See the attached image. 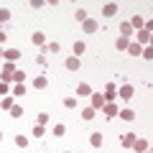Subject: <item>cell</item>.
I'll return each instance as SVG.
<instances>
[{
	"instance_id": "6da1fadb",
	"label": "cell",
	"mask_w": 153,
	"mask_h": 153,
	"mask_svg": "<svg viewBox=\"0 0 153 153\" xmlns=\"http://www.w3.org/2000/svg\"><path fill=\"white\" fill-rule=\"evenodd\" d=\"M16 64H13V61H5V66H3V76H0V79H3V82L5 84H10V79L13 76H16Z\"/></svg>"
},
{
	"instance_id": "7a4b0ae2",
	"label": "cell",
	"mask_w": 153,
	"mask_h": 153,
	"mask_svg": "<svg viewBox=\"0 0 153 153\" xmlns=\"http://www.w3.org/2000/svg\"><path fill=\"white\" fill-rule=\"evenodd\" d=\"M102 112L107 115V120H112V117H117V115H120V110H117V105H115V102H107V105L102 107Z\"/></svg>"
},
{
	"instance_id": "3957f363",
	"label": "cell",
	"mask_w": 153,
	"mask_h": 153,
	"mask_svg": "<svg viewBox=\"0 0 153 153\" xmlns=\"http://www.w3.org/2000/svg\"><path fill=\"white\" fill-rule=\"evenodd\" d=\"M117 94H120V89L115 87L112 82H110L107 87H105V100H107V102H115V97H117Z\"/></svg>"
},
{
	"instance_id": "277c9868",
	"label": "cell",
	"mask_w": 153,
	"mask_h": 153,
	"mask_svg": "<svg viewBox=\"0 0 153 153\" xmlns=\"http://www.w3.org/2000/svg\"><path fill=\"white\" fill-rule=\"evenodd\" d=\"M135 140H138V138H135V133H123V135H120L123 148H133V146H135Z\"/></svg>"
},
{
	"instance_id": "5b68a950",
	"label": "cell",
	"mask_w": 153,
	"mask_h": 153,
	"mask_svg": "<svg viewBox=\"0 0 153 153\" xmlns=\"http://www.w3.org/2000/svg\"><path fill=\"white\" fill-rule=\"evenodd\" d=\"M105 105H107L105 94H100V92H92V107H94V110H102Z\"/></svg>"
},
{
	"instance_id": "8992f818",
	"label": "cell",
	"mask_w": 153,
	"mask_h": 153,
	"mask_svg": "<svg viewBox=\"0 0 153 153\" xmlns=\"http://www.w3.org/2000/svg\"><path fill=\"white\" fill-rule=\"evenodd\" d=\"M76 94H79V97H92V87H89L87 82H79L76 84Z\"/></svg>"
},
{
	"instance_id": "52a82bcc",
	"label": "cell",
	"mask_w": 153,
	"mask_h": 153,
	"mask_svg": "<svg viewBox=\"0 0 153 153\" xmlns=\"http://www.w3.org/2000/svg\"><path fill=\"white\" fill-rule=\"evenodd\" d=\"M84 51H87V44H84V41H74V46H71V54H74L76 59H79V56H82Z\"/></svg>"
},
{
	"instance_id": "ba28073f",
	"label": "cell",
	"mask_w": 153,
	"mask_h": 153,
	"mask_svg": "<svg viewBox=\"0 0 153 153\" xmlns=\"http://www.w3.org/2000/svg\"><path fill=\"white\" fill-rule=\"evenodd\" d=\"M102 143H105L102 133H89V146H92V148H100Z\"/></svg>"
},
{
	"instance_id": "9c48e42d",
	"label": "cell",
	"mask_w": 153,
	"mask_h": 153,
	"mask_svg": "<svg viewBox=\"0 0 153 153\" xmlns=\"http://www.w3.org/2000/svg\"><path fill=\"white\" fill-rule=\"evenodd\" d=\"M115 13H117V3H105V8H102V16H105V18H112Z\"/></svg>"
},
{
	"instance_id": "30bf717a",
	"label": "cell",
	"mask_w": 153,
	"mask_h": 153,
	"mask_svg": "<svg viewBox=\"0 0 153 153\" xmlns=\"http://www.w3.org/2000/svg\"><path fill=\"white\" fill-rule=\"evenodd\" d=\"M82 31L84 33H94L97 31V21H94V18H87V21L82 23Z\"/></svg>"
},
{
	"instance_id": "8fae6325",
	"label": "cell",
	"mask_w": 153,
	"mask_h": 153,
	"mask_svg": "<svg viewBox=\"0 0 153 153\" xmlns=\"http://www.w3.org/2000/svg\"><path fill=\"white\" fill-rule=\"evenodd\" d=\"M49 87V79H46L44 74H38L36 79H33V89H46Z\"/></svg>"
},
{
	"instance_id": "7c38bea8",
	"label": "cell",
	"mask_w": 153,
	"mask_h": 153,
	"mask_svg": "<svg viewBox=\"0 0 153 153\" xmlns=\"http://www.w3.org/2000/svg\"><path fill=\"white\" fill-rule=\"evenodd\" d=\"M133 151H135V153H146L148 151V140H146V138H138L135 146H133Z\"/></svg>"
},
{
	"instance_id": "4fadbf2b",
	"label": "cell",
	"mask_w": 153,
	"mask_h": 153,
	"mask_svg": "<svg viewBox=\"0 0 153 153\" xmlns=\"http://www.w3.org/2000/svg\"><path fill=\"white\" fill-rule=\"evenodd\" d=\"M31 41H33V44H36V46H41V49H44V46H46V36H44V33H41V31H36V33H33V36H31Z\"/></svg>"
},
{
	"instance_id": "5bb4252c",
	"label": "cell",
	"mask_w": 153,
	"mask_h": 153,
	"mask_svg": "<svg viewBox=\"0 0 153 153\" xmlns=\"http://www.w3.org/2000/svg\"><path fill=\"white\" fill-rule=\"evenodd\" d=\"M133 92H135V89H133V84H123V87H120V97H123V100H130Z\"/></svg>"
},
{
	"instance_id": "9a60e30c",
	"label": "cell",
	"mask_w": 153,
	"mask_h": 153,
	"mask_svg": "<svg viewBox=\"0 0 153 153\" xmlns=\"http://www.w3.org/2000/svg\"><path fill=\"white\" fill-rule=\"evenodd\" d=\"M120 36H123V38H130V36H133V26H130L128 21L120 23Z\"/></svg>"
},
{
	"instance_id": "2e32d148",
	"label": "cell",
	"mask_w": 153,
	"mask_h": 153,
	"mask_svg": "<svg viewBox=\"0 0 153 153\" xmlns=\"http://www.w3.org/2000/svg\"><path fill=\"white\" fill-rule=\"evenodd\" d=\"M3 56H5V61H16L18 56H21V51H18V49H5Z\"/></svg>"
},
{
	"instance_id": "e0dca14e",
	"label": "cell",
	"mask_w": 153,
	"mask_h": 153,
	"mask_svg": "<svg viewBox=\"0 0 153 153\" xmlns=\"http://www.w3.org/2000/svg\"><path fill=\"white\" fill-rule=\"evenodd\" d=\"M130 26H133V28H138V31H146V21H143L140 16H133V21H130Z\"/></svg>"
},
{
	"instance_id": "ac0fdd59",
	"label": "cell",
	"mask_w": 153,
	"mask_h": 153,
	"mask_svg": "<svg viewBox=\"0 0 153 153\" xmlns=\"http://www.w3.org/2000/svg\"><path fill=\"white\" fill-rule=\"evenodd\" d=\"M66 69L69 71H79V59H76V56H69V59H66Z\"/></svg>"
},
{
	"instance_id": "d6986e66",
	"label": "cell",
	"mask_w": 153,
	"mask_h": 153,
	"mask_svg": "<svg viewBox=\"0 0 153 153\" xmlns=\"http://www.w3.org/2000/svg\"><path fill=\"white\" fill-rule=\"evenodd\" d=\"M51 133H54L56 138H61V135H66V125H64V123H56V125L51 128Z\"/></svg>"
},
{
	"instance_id": "ffe728a7",
	"label": "cell",
	"mask_w": 153,
	"mask_h": 153,
	"mask_svg": "<svg viewBox=\"0 0 153 153\" xmlns=\"http://www.w3.org/2000/svg\"><path fill=\"white\" fill-rule=\"evenodd\" d=\"M41 51H44V54H56V51H61V46L56 44V41H51V44H46Z\"/></svg>"
},
{
	"instance_id": "44dd1931",
	"label": "cell",
	"mask_w": 153,
	"mask_h": 153,
	"mask_svg": "<svg viewBox=\"0 0 153 153\" xmlns=\"http://www.w3.org/2000/svg\"><path fill=\"white\" fill-rule=\"evenodd\" d=\"M128 54L130 56H143V46L140 44H130L128 46Z\"/></svg>"
},
{
	"instance_id": "7402d4cb",
	"label": "cell",
	"mask_w": 153,
	"mask_h": 153,
	"mask_svg": "<svg viewBox=\"0 0 153 153\" xmlns=\"http://www.w3.org/2000/svg\"><path fill=\"white\" fill-rule=\"evenodd\" d=\"M135 44H151V33H148V31H138V41H135Z\"/></svg>"
},
{
	"instance_id": "603a6c76",
	"label": "cell",
	"mask_w": 153,
	"mask_h": 153,
	"mask_svg": "<svg viewBox=\"0 0 153 153\" xmlns=\"http://www.w3.org/2000/svg\"><path fill=\"white\" fill-rule=\"evenodd\" d=\"M120 117H123V120H128V123H130V120H135V112H133L130 107H123V110H120Z\"/></svg>"
},
{
	"instance_id": "cb8c5ba5",
	"label": "cell",
	"mask_w": 153,
	"mask_h": 153,
	"mask_svg": "<svg viewBox=\"0 0 153 153\" xmlns=\"http://www.w3.org/2000/svg\"><path fill=\"white\" fill-rule=\"evenodd\" d=\"M74 18H76L79 23H84L89 16H87V10H84V8H76V10H74Z\"/></svg>"
},
{
	"instance_id": "d4e9b609",
	"label": "cell",
	"mask_w": 153,
	"mask_h": 153,
	"mask_svg": "<svg viewBox=\"0 0 153 153\" xmlns=\"http://www.w3.org/2000/svg\"><path fill=\"white\" fill-rule=\"evenodd\" d=\"M94 112H97V110H94L92 105H89V107H84V110H82V117H84V120H92V117H94Z\"/></svg>"
},
{
	"instance_id": "484cf974",
	"label": "cell",
	"mask_w": 153,
	"mask_h": 153,
	"mask_svg": "<svg viewBox=\"0 0 153 153\" xmlns=\"http://www.w3.org/2000/svg\"><path fill=\"white\" fill-rule=\"evenodd\" d=\"M115 46H117V49H125V51H128V46H130V38H123V36H120L117 41H115Z\"/></svg>"
},
{
	"instance_id": "4316f807",
	"label": "cell",
	"mask_w": 153,
	"mask_h": 153,
	"mask_svg": "<svg viewBox=\"0 0 153 153\" xmlns=\"http://www.w3.org/2000/svg\"><path fill=\"white\" fill-rule=\"evenodd\" d=\"M0 105H3V110H8V112H10V110L16 107V105H13V100L8 97V94H5V97H3V102H0Z\"/></svg>"
},
{
	"instance_id": "83f0119b",
	"label": "cell",
	"mask_w": 153,
	"mask_h": 153,
	"mask_svg": "<svg viewBox=\"0 0 153 153\" xmlns=\"http://www.w3.org/2000/svg\"><path fill=\"white\" fill-rule=\"evenodd\" d=\"M13 82H16V84H23V82H26V71L18 69V71H16V76H13Z\"/></svg>"
},
{
	"instance_id": "f1b7e54d",
	"label": "cell",
	"mask_w": 153,
	"mask_h": 153,
	"mask_svg": "<svg viewBox=\"0 0 153 153\" xmlns=\"http://www.w3.org/2000/svg\"><path fill=\"white\" fill-rule=\"evenodd\" d=\"M16 146H18V148H26V146H28V138H26V135H16Z\"/></svg>"
},
{
	"instance_id": "f546056e",
	"label": "cell",
	"mask_w": 153,
	"mask_h": 153,
	"mask_svg": "<svg viewBox=\"0 0 153 153\" xmlns=\"http://www.w3.org/2000/svg\"><path fill=\"white\" fill-rule=\"evenodd\" d=\"M0 21H3V23L10 21V10H8V8H0Z\"/></svg>"
},
{
	"instance_id": "4dcf8cb0",
	"label": "cell",
	"mask_w": 153,
	"mask_h": 153,
	"mask_svg": "<svg viewBox=\"0 0 153 153\" xmlns=\"http://www.w3.org/2000/svg\"><path fill=\"white\" fill-rule=\"evenodd\" d=\"M33 135H36V138H44L46 135V128L44 125H36V128H33Z\"/></svg>"
},
{
	"instance_id": "1f68e13d",
	"label": "cell",
	"mask_w": 153,
	"mask_h": 153,
	"mask_svg": "<svg viewBox=\"0 0 153 153\" xmlns=\"http://www.w3.org/2000/svg\"><path fill=\"white\" fill-rule=\"evenodd\" d=\"M13 94H16V97H23V94H26V87H23V84H16V87H13Z\"/></svg>"
},
{
	"instance_id": "d6a6232c",
	"label": "cell",
	"mask_w": 153,
	"mask_h": 153,
	"mask_svg": "<svg viewBox=\"0 0 153 153\" xmlns=\"http://www.w3.org/2000/svg\"><path fill=\"white\" fill-rule=\"evenodd\" d=\"M64 107L74 110V107H76V97H66V100H64Z\"/></svg>"
},
{
	"instance_id": "836d02e7",
	"label": "cell",
	"mask_w": 153,
	"mask_h": 153,
	"mask_svg": "<svg viewBox=\"0 0 153 153\" xmlns=\"http://www.w3.org/2000/svg\"><path fill=\"white\" fill-rule=\"evenodd\" d=\"M38 125H46V123H49V112H38Z\"/></svg>"
},
{
	"instance_id": "e575fe53",
	"label": "cell",
	"mask_w": 153,
	"mask_h": 153,
	"mask_svg": "<svg viewBox=\"0 0 153 153\" xmlns=\"http://www.w3.org/2000/svg\"><path fill=\"white\" fill-rule=\"evenodd\" d=\"M21 115H23V107H21V105H16V107L10 110V117H21Z\"/></svg>"
},
{
	"instance_id": "d590c367",
	"label": "cell",
	"mask_w": 153,
	"mask_h": 153,
	"mask_svg": "<svg viewBox=\"0 0 153 153\" xmlns=\"http://www.w3.org/2000/svg\"><path fill=\"white\" fill-rule=\"evenodd\" d=\"M143 59H153V46H146L143 49Z\"/></svg>"
},
{
	"instance_id": "8d00e7d4",
	"label": "cell",
	"mask_w": 153,
	"mask_h": 153,
	"mask_svg": "<svg viewBox=\"0 0 153 153\" xmlns=\"http://www.w3.org/2000/svg\"><path fill=\"white\" fill-rule=\"evenodd\" d=\"M44 5H46L44 0H31V8H44Z\"/></svg>"
},
{
	"instance_id": "74e56055",
	"label": "cell",
	"mask_w": 153,
	"mask_h": 153,
	"mask_svg": "<svg viewBox=\"0 0 153 153\" xmlns=\"http://www.w3.org/2000/svg\"><path fill=\"white\" fill-rule=\"evenodd\" d=\"M146 31H148V33H153V18H151V21H146Z\"/></svg>"
},
{
	"instance_id": "f35d334b",
	"label": "cell",
	"mask_w": 153,
	"mask_h": 153,
	"mask_svg": "<svg viewBox=\"0 0 153 153\" xmlns=\"http://www.w3.org/2000/svg\"><path fill=\"white\" fill-rule=\"evenodd\" d=\"M148 46H153V33H151V44H148Z\"/></svg>"
},
{
	"instance_id": "ab89813d",
	"label": "cell",
	"mask_w": 153,
	"mask_h": 153,
	"mask_svg": "<svg viewBox=\"0 0 153 153\" xmlns=\"http://www.w3.org/2000/svg\"><path fill=\"white\" fill-rule=\"evenodd\" d=\"M151 153H153V151H151Z\"/></svg>"
}]
</instances>
